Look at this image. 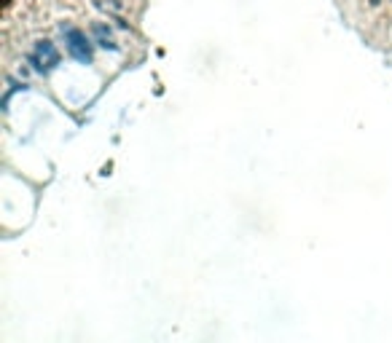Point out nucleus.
Returning <instances> with one entry per match:
<instances>
[{
	"mask_svg": "<svg viewBox=\"0 0 392 343\" xmlns=\"http://www.w3.org/2000/svg\"><path fill=\"white\" fill-rule=\"evenodd\" d=\"M57 30H60L62 43H65V54H67L70 60L78 62V65H84V67L94 65V57H97V43H94L91 32L76 27L73 22H60V25H57Z\"/></svg>",
	"mask_w": 392,
	"mask_h": 343,
	"instance_id": "f257e3e1",
	"label": "nucleus"
},
{
	"mask_svg": "<svg viewBox=\"0 0 392 343\" xmlns=\"http://www.w3.org/2000/svg\"><path fill=\"white\" fill-rule=\"evenodd\" d=\"M25 65H30L35 75L48 78L54 70H60L62 54H60V48H57L54 41H48V38H38V41H32L30 51L25 54Z\"/></svg>",
	"mask_w": 392,
	"mask_h": 343,
	"instance_id": "f03ea898",
	"label": "nucleus"
},
{
	"mask_svg": "<svg viewBox=\"0 0 392 343\" xmlns=\"http://www.w3.org/2000/svg\"><path fill=\"white\" fill-rule=\"evenodd\" d=\"M89 32H91V38H94V43H97L100 51H105V54H121V51H124L121 43L116 41L113 25H107V22H91Z\"/></svg>",
	"mask_w": 392,
	"mask_h": 343,
	"instance_id": "7ed1b4c3",
	"label": "nucleus"
},
{
	"mask_svg": "<svg viewBox=\"0 0 392 343\" xmlns=\"http://www.w3.org/2000/svg\"><path fill=\"white\" fill-rule=\"evenodd\" d=\"M6 91L8 94H25V91H30V83L25 81V78H16V75H6Z\"/></svg>",
	"mask_w": 392,
	"mask_h": 343,
	"instance_id": "20e7f679",
	"label": "nucleus"
},
{
	"mask_svg": "<svg viewBox=\"0 0 392 343\" xmlns=\"http://www.w3.org/2000/svg\"><path fill=\"white\" fill-rule=\"evenodd\" d=\"M124 3H126V0H107V8H113V11H121V8H124ZM103 6H105V3H103Z\"/></svg>",
	"mask_w": 392,
	"mask_h": 343,
	"instance_id": "39448f33",
	"label": "nucleus"
},
{
	"mask_svg": "<svg viewBox=\"0 0 392 343\" xmlns=\"http://www.w3.org/2000/svg\"><path fill=\"white\" fill-rule=\"evenodd\" d=\"M381 3H384V0H368V6H371V8H379Z\"/></svg>",
	"mask_w": 392,
	"mask_h": 343,
	"instance_id": "423d86ee",
	"label": "nucleus"
},
{
	"mask_svg": "<svg viewBox=\"0 0 392 343\" xmlns=\"http://www.w3.org/2000/svg\"><path fill=\"white\" fill-rule=\"evenodd\" d=\"M387 3H392V0H387Z\"/></svg>",
	"mask_w": 392,
	"mask_h": 343,
	"instance_id": "0eeeda50",
	"label": "nucleus"
}]
</instances>
